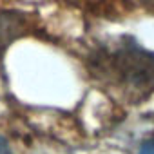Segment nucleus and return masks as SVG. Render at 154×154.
Returning a JSON list of instances; mask_svg holds the SVG:
<instances>
[{
    "label": "nucleus",
    "mask_w": 154,
    "mask_h": 154,
    "mask_svg": "<svg viewBox=\"0 0 154 154\" xmlns=\"http://www.w3.org/2000/svg\"><path fill=\"white\" fill-rule=\"evenodd\" d=\"M0 154H11V149H9L8 141L2 136H0Z\"/></svg>",
    "instance_id": "20e7f679"
},
{
    "label": "nucleus",
    "mask_w": 154,
    "mask_h": 154,
    "mask_svg": "<svg viewBox=\"0 0 154 154\" xmlns=\"http://www.w3.org/2000/svg\"><path fill=\"white\" fill-rule=\"evenodd\" d=\"M140 154H154V138L147 140V141L140 147Z\"/></svg>",
    "instance_id": "7ed1b4c3"
},
{
    "label": "nucleus",
    "mask_w": 154,
    "mask_h": 154,
    "mask_svg": "<svg viewBox=\"0 0 154 154\" xmlns=\"http://www.w3.org/2000/svg\"><path fill=\"white\" fill-rule=\"evenodd\" d=\"M112 63L122 82L132 87H145L154 82V54L141 47L131 45L120 49Z\"/></svg>",
    "instance_id": "f257e3e1"
},
{
    "label": "nucleus",
    "mask_w": 154,
    "mask_h": 154,
    "mask_svg": "<svg viewBox=\"0 0 154 154\" xmlns=\"http://www.w3.org/2000/svg\"><path fill=\"white\" fill-rule=\"evenodd\" d=\"M26 27V18L15 11H0V56L4 54L8 45L17 40Z\"/></svg>",
    "instance_id": "f03ea898"
},
{
    "label": "nucleus",
    "mask_w": 154,
    "mask_h": 154,
    "mask_svg": "<svg viewBox=\"0 0 154 154\" xmlns=\"http://www.w3.org/2000/svg\"><path fill=\"white\" fill-rule=\"evenodd\" d=\"M138 2H141V4H145V6H150V8H154V0H138Z\"/></svg>",
    "instance_id": "39448f33"
}]
</instances>
